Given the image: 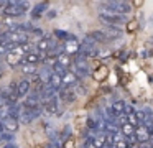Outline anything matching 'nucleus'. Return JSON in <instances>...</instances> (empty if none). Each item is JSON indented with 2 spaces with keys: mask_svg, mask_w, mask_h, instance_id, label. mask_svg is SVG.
Returning <instances> with one entry per match:
<instances>
[{
  "mask_svg": "<svg viewBox=\"0 0 153 148\" xmlns=\"http://www.w3.org/2000/svg\"><path fill=\"white\" fill-rule=\"evenodd\" d=\"M100 20L104 23H109L110 26H117V25H123L127 22V18L123 15H117V13H109V12H102L100 10Z\"/></svg>",
  "mask_w": 153,
  "mask_h": 148,
  "instance_id": "f257e3e1",
  "label": "nucleus"
},
{
  "mask_svg": "<svg viewBox=\"0 0 153 148\" xmlns=\"http://www.w3.org/2000/svg\"><path fill=\"white\" fill-rule=\"evenodd\" d=\"M0 130L13 135L15 132L18 130V120H15V118H10V117H5L4 120H2V125H0Z\"/></svg>",
  "mask_w": 153,
  "mask_h": 148,
  "instance_id": "f03ea898",
  "label": "nucleus"
},
{
  "mask_svg": "<svg viewBox=\"0 0 153 148\" xmlns=\"http://www.w3.org/2000/svg\"><path fill=\"white\" fill-rule=\"evenodd\" d=\"M63 48H64V53L69 56V54H77V53H79L81 45H79V41H77L74 36H71L69 39H66V43H64Z\"/></svg>",
  "mask_w": 153,
  "mask_h": 148,
  "instance_id": "7ed1b4c3",
  "label": "nucleus"
},
{
  "mask_svg": "<svg viewBox=\"0 0 153 148\" xmlns=\"http://www.w3.org/2000/svg\"><path fill=\"white\" fill-rule=\"evenodd\" d=\"M58 95H59L61 100L64 102H74L76 100V91L73 87H61L58 91Z\"/></svg>",
  "mask_w": 153,
  "mask_h": 148,
  "instance_id": "20e7f679",
  "label": "nucleus"
},
{
  "mask_svg": "<svg viewBox=\"0 0 153 148\" xmlns=\"http://www.w3.org/2000/svg\"><path fill=\"white\" fill-rule=\"evenodd\" d=\"M45 115H61L59 109H58V100H51V102H45L41 107Z\"/></svg>",
  "mask_w": 153,
  "mask_h": 148,
  "instance_id": "39448f33",
  "label": "nucleus"
},
{
  "mask_svg": "<svg viewBox=\"0 0 153 148\" xmlns=\"http://www.w3.org/2000/svg\"><path fill=\"white\" fill-rule=\"evenodd\" d=\"M135 138H137V143H145V141L150 140V132L145 125L142 127H137L135 128Z\"/></svg>",
  "mask_w": 153,
  "mask_h": 148,
  "instance_id": "423d86ee",
  "label": "nucleus"
},
{
  "mask_svg": "<svg viewBox=\"0 0 153 148\" xmlns=\"http://www.w3.org/2000/svg\"><path fill=\"white\" fill-rule=\"evenodd\" d=\"M36 48L40 53H45V54H46L51 48H54V43H53V39H50V38H41L40 41H38Z\"/></svg>",
  "mask_w": 153,
  "mask_h": 148,
  "instance_id": "0eeeda50",
  "label": "nucleus"
},
{
  "mask_svg": "<svg viewBox=\"0 0 153 148\" xmlns=\"http://www.w3.org/2000/svg\"><path fill=\"white\" fill-rule=\"evenodd\" d=\"M23 107L25 109H36V107H40V97H38L36 92H33V94L28 95L27 100L23 102Z\"/></svg>",
  "mask_w": 153,
  "mask_h": 148,
  "instance_id": "6e6552de",
  "label": "nucleus"
},
{
  "mask_svg": "<svg viewBox=\"0 0 153 148\" xmlns=\"http://www.w3.org/2000/svg\"><path fill=\"white\" fill-rule=\"evenodd\" d=\"M77 82V77L73 72H66L64 76H61V87H73Z\"/></svg>",
  "mask_w": 153,
  "mask_h": 148,
  "instance_id": "1a4fd4ad",
  "label": "nucleus"
},
{
  "mask_svg": "<svg viewBox=\"0 0 153 148\" xmlns=\"http://www.w3.org/2000/svg\"><path fill=\"white\" fill-rule=\"evenodd\" d=\"M30 81H27V79H23V81L18 82L17 86V95L18 97H23V95H28V92H30Z\"/></svg>",
  "mask_w": 153,
  "mask_h": 148,
  "instance_id": "9d476101",
  "label": "nucleus"
},
{
  "mask_svg": "<svg viewBox=\"0 0 153 148\" xmlns=\"http://www.w3.org/2000/svg\"><path fill=\"white\" fill-rule=\"evenodd\" d=\"M7 62L10 66H18L23 62V56L15 53V51H10V53H7Z\"/></svg>",
  "mask_w": 153,
  "mask_h": 148,
  "instance_id": "9b49d317",
  "label": "nucleus"
},
{
  "mask_svg": "<svg viewBox=\"0 0 153 148\" xmlns=\"http://www.w3.org/2000/svg\"><path fill=\"white\" fill-rule=\"evenodd\" d=\"M123 109H125V104H123L122 100H115L112 105H110V110H112V114H114V117H119V115H122L123 114Z\"/></svg>",
  "mask_w": 153,
  "mask_h": 148,
  "instance_id": "f8f14e48",
  "label": "nucleus"
},
{
  "mask_svg": "<svg viewBox=\"0 0 153 148\" xmlns=\"http://www.w3.org/2000/svg\"><path fill=\"white\" fill-rule=\"evenodd\" d=\"M20 112H22V109H20V105H10V107H7V117H10V118H15V120H18V117H20Z\"/></svg>",
  "mask_w": 153,
  "mask_h": 148,
  "instance_id": "ddd939ff",
  "label": "nucleus"
},
{
  "mask_svg": "<svg viewBox=\"0 0 153 148\" xmlns=\"http://www.w3.org/2000/svg\"><path fill=\"white\" fill-rule=\"evenodd\" d=\"M56 62H58L59 66H63L64 69H68V68L71 66V56H68L66 53H61V54L56 58Z\"/></svg>",
  "mask_w": 153,
  "mask_h": 148,
  "instance_id": "4468645a",
  "label": "nucleus"
},
{
  "mask_svg": "<svg viewBox=\"0 0 153 148\" xmlns=\"http://www.w3.org/2000/svg\"><path fill=\"white\" fill-rule=\"evenodd\" d=\"M48 84H50L53 89H56V91H59V89H61V76H58V74H53V72H51L50 79H48Z\"/></svg>",
  "mask_w": 153,
  "mask_h": 148,
  "instance_id": "2eb2a0df",
  "label": "nucleus"
},
{
  "mask_svg": "<svg viewBox=\"0 0 153 148\" xmlns=\"http://www.w3.org/2000/svg\"><path fill=\"white\" fill-rule=\"evenodd\" d=\"M120 133L125 138H128V137H132V135H135V127H132L130 123H123L122 127H120Z\"/></svg>",
  "mask_w": 153,
  "mask_h": 148,
  "instance_id": "dca6fc26",
  "label": "nucleus"
},
{
  "mask_svg": "<svg viewBox=\"0 0 153 148\" xmlns=\"http://www.w3.org/2000/svg\"><path fill=\"white\" fill-rule=\"evenodd\" d=\"M89 36H91V39H92L94 43H97V41H99V43H104V41H107V39H109L104 31H94V33H91Z\"/></svg>",
  "mask_w": 153,
  "mask_h": 148,
  "instance_id": "f3484780",
  "label": "nucleus"
},
{
  "mask_svg": "<svg viewBox=\"0 0 153 148\" xmlns=\"http://www.w3.org/2000/svg\"><path fill=\"white\" fill-rule=\"evenodd\" d=\"M22 72H23V74H36V64L23 62V64H22Z\"/></svg>",
  "mask_w": 153,
  "mask_h": 148,
  "instance_id": "a211bd4d",
  "label": "nucleus"
},
{
  "mask_svg": "<svg viewBox=\"0 0 153 148\" xmlns=\"http://www.w3.org/2000/svg\"><path fill=\"white\" fill-rule=\"evenodd\" d=\"M46 10H48V5H46V3H38V5H36V8H33L31 15H33V16H40V13L46 12Z\"/></svg>",
  "mask_w": 153,
  "mask_h": 148,
  "instance_id": "6ab92c4d",
  "label": "nucleus"
},
{
  "mask_svg": "<svg viewBox=\"0 0 153 148\" xmlns=\"http://www.w3.org/2000/svg\"><path fill=\"white\" fill-rule=\"evenodd\" d=\"M104 33H105V35H107V33H110L109 36H120V35H122V30L117 28V26H109ZM109 36H107V38H109Z\"/></svg>",
  "mask_w": 153,
  "mask_h": 148,
  "instance_id": "aec40b11",
  "label": "nucleus"
},
{
  "mask_svg": "<svg viewBox=\"0 0 153 148\" xmlns=\"http://www.w3.org/2000/svg\"><path fill=\"white\" fill-rule=\"evenodd\" d=\"M54 35H56L58 39H69V38H71L69 33H68V31H63V30H56V31H54Z\"/></svg>",
  "mask_w": 153,
  "mask_h": 148,
  "instance_id": "412c9836",
  "label": "nucleus"
},
{
  "mask_svg": "<svg viewBox=\"0 0 153 148\" xmlns=\"http://www.w3.org/2000/svg\"><path fill=\"white\" fill-rule=\"evenodd\" d=\"M45 128H46V133H48V137H50V138H53V140H54V138L58 137V133L51 128V125H45Z\"/></svg>",
  "mask_w": 153,
  "mask_h": 148,
  "instance_id": "4be33fe9",
  "label": "nucleus"
},
{
  "mask_svg": "<svg viewBox=\"0 0 153 148\" xmlns=\"http://www.w3.org/2000/svg\"><path fill=\"white\" fill-rule=\"evenodd\" d=\"M115 147L117 148H127V147H128V143H127V140H119L115 143Z\"/></svg>",
  "mask_w": 153,
  "mask_h": 148,
  "instance_id": "5701e85b",
  "label": "nucleus"
},
{
  "mask_svg": "<svg viewBox=\"0 0 153 148\" xmlns=\"http://www.w3.org/2000/svg\"><path fill=\"white\" fill-rule=\"evenodd\" d=\"M68 137H69V128L66 127V128H64V132H63V140H66Z\"/></svg>",
  "mask_w": 153,
  "mask_h": 148,
  "instance_id": "b1692460",
  "label": "nucleus"
},
{
  "mask_svg": "<svg viewBox=\"0 0 153 148\" xmlns=\"http://www.w3.org/2000/svg\"><path fill=\"white\" fill-rule=\"evenodd\" d=\"M33 33L36 36H43V31H41V30H38V28H33Z\"/></svg>",
  "mask_w": 153,
  "mask_h": 148,
  "instance_id": "393cba45",
  "label": "nucleus"
},
{
  "mask_svg": "<svg viewBox=\"0 0 153 148\" xmlns=\"http://www.w3.org/2000/svg\"><path fill=\"white\" fill-rule=\"evenodd\" d=\"M4 148H18L15 143H7V145H4Z\"/></svg>",
  "mask_w": 153,
  "mask_h": 148,
  "instance_id": "a878e982",
  "label": "nucleus"
},
{
  "mask_svg": "<svg viewBox=\"0 0 153 148\" xmlns=\"http://www.w3.org/2000/svg\"><path fill=\"white\" fill-rule=\"evenodd\" d=\"M107 148H117L115 145H107Z\"/></svg>",
  "mask_w": 153,
  "mask_h": 148,
  "instance_id": "bb28decb",
  "label": "nucleus"
},
{
  "mask_svg": "<svg viewBox=\"0 0 153 148\" xmlns=\"http://www.w3.org/2000/svg\"><path fill=\"white\" fill-rule=\"evenodd\" d=\"M4 33H5V31H4V30H2V26H0V36L4 35Z\"/></svg>",
  "mask_w": 153,
  "mask_h": 148,
  "instance_id": "cd10ccee",
  "label": "nucleus"
},
{
  "mask_svg": "<svg viewBox=\"0 0 153 148\" xmlns=\"http://www.w3.org/2000/svg\"><path fill=\"white\" fill-rule=\"evenodd\" d=\"M150 138H152V140H153V130L150 132Z\"/></svg>",
  "mask_w": 153,
  "mask_h": 148,
  "instance_id": "c85d7f7f",
  "label": "nucleus"
},
{
  "mask_svg": "<svg viewBox=\"0 0 153 148\" xmlns=\"http://www.w3.org/2000/svg\"><path fill=\"white\" fill-rule=\"evenodd\" d=\"M2 74H4V71H2V68H0V77H2Z\"/></svg>",
  "mask_w": 153,
  "mask_h": 148,
  "instance_id": "c756f323",
  "label": "nucleus"
},
{
  "mask_svg": "<svg viewBox=\"0 0 153 148\" xmlns=\"http://www.w3.org/2000/svg\"><path fill=\"white\" fill-rule=\"evenodd\" d=\"M48 148H54V147H48Z\"/></svg>",
  "mask_w": 153,
  "mask_h": 148,
  "instance_id": "7c9ffc66",
  "label": "nucleus"
}]
</instances>
